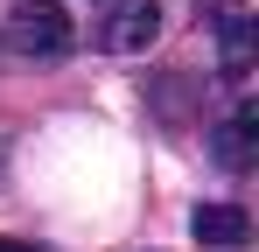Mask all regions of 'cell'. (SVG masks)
I'll return each mask as SVG.
<instances>
[{"label": "cell", "mask_w": 259, "mask_h": 252, "mask_svg": "<svg viewBox=\"0 0 259 252\" xmlns=\"http://www.w3.org/2000/svg\"><path fill=\"white\" fill-rule=\"evenodd\" d=\"M7 42H14L21 56L56 63V56H70L77 28H70V14H63L56 0H21V7H14V21H7Z\"/></svg>", "instance_id": "obj_1"}, {"label": "cell", "mask_w": 259, "mask_h": 252, "mask_svg": "<svg viewBox=\"0 0 259 252\" xmlns=\"http://www.w3.org/2000/svg\"><path fill=\"white\" fill-rule=\"evenodd\" d=\"M154 35H161V0H119L98 21V49H112V56H140Z\"/></svg>", "instance_id": "obj_2"}, {"label": "cell", "mask_w": 259, "mask_h": 252, "mask_svg": "<svg viewBox=\"0 0 259 252\" xmlns=\"http://www.w3.org/2000/svg\"><path fill=\"white\" fill-rule=\"evenodd\" d=\"M252 49H259V28L245 7H217V63H224V77L245 84L252 77Z\"/></svg>", "instance_id": "obj_3"}, {"label": "cell", "mask_w": 259, "mask_h": 252, "mask_svg": "<svg viewBox=\"0 0 259 252\" xmlns=\"http://www.w3.org/2000/svg\"><path fill=\"white\" fill-rule=\"evenodd\" d=\"M210 147H217V161L231 168V175H252V168H259V112H252V105H238L231 119L217 126Z\"/></svg>", "instance_id": "obj_4"}, {"label": "cell", "mask_w": 259, "mask_h": 252, "mask_svg": "<svg viewBox=\"0 0 259 252\" xmlns=\"http://www.w3.org/2000/svg\"><path fill=\"white\" fill-rule=\"evenodd\" d=\"M189 231L203 238V245H224V252H238L245 238H252V217L238 203H196V217H189Z\"/></svg>", "instance_id": "obj_5"}, {"label": "cell", "mask_w": 259, "mask_h": 252, "mask_svg": "<svg viewBox=\"0 0 259 252\" xmlns=\"http://www.w3.org/2000/svg\"><path fill=\"white\" fill-rule=\"evenodd\" d=\"M0 252H35V245H28V238H0Z\"/></svg>", "instance_id": "obj_6"}]
</instances>
